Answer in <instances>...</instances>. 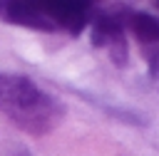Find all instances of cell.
Returning <instances> with one entry per match:
<instances>
[{
  "label": "cell",
  "instance_id": "6da1fadb",
  "mask_svg": "<svg viewBox=\"0 0 159 156\" xmlns=\"http://www.w3.org/2000/svg\"><path fill=\"white\" fill-rule=\"evenodd\" d=\"M0 111L32 136L52 131L65 116V106L52 94L40 89L32 79L10 72H0Z\"/></svg>",
  "mask_w": 159,
  "mask_h": 156
},
{
  "label": "cell",
  "instance_id": "7a4b0ae2",
  "mask_svg": "<svg viewBox=\"0 0 159 156\" xmlns=\"http://www.w3.org/2000/svg\"><path fill=\"white\" fill-rule=\"evenodd\" d=\"M92 45L104 47L114 64H127V40H124V10H92L89 17Z\"/></svg>",
  "mask_w": 159,
  "mask_h": 156
},
{
  "label": "cell",
  "instance_id": "3957f363",
  "mask_svg": "<svg viewBox=\"0 0 159 156\" xmlns=\"http://www.w3.org/2000/svg\"><path fill=\"white\" fill-rule=\"evenodd\" d=\"M52 27H62L70 35H80L92 17V7L84 2H52L45 7Z\"/></svg>",
  "mask_w": 159,
  "mask_h": 156
},
{
  "label": "cell",
  "instance_id": "277c9868",
  "mask_svg": "<svg viewBox=\"0 0 159 156\" xmlns=\"http://www.w3.org/2000/svg\"><path fill=\"white\" fill-rule=\"evenodd\" d=\"M0 17L12 25L32 27V30H55L45 7L25 5V2H0Z\"/></svg>",
  "mask_w": 159,
  "mask_h": 156
},
{
  "label": "cell",
  "instance_id": "5b68a950",
  "mask_svg": "<svg viewBox=\"0 0 159 156\" xmlns=\"http://www.w3.org/2000/svg\"><path fill=\"white\" fill-rule=\"evenodd\" d=\"M124 27L139 40V45L147 47H159V17L142 12V10H124Z\"/></svg>",
  "mask_w": 159,
  "mask_h": 156
},
{
  "label": "cell",
  "instance_id": "8992f818",
  "mask_svg": "<svg viewBox=\"0 0 159 156\" xmlns=\"http://www.w3.org/2000/svg\"><path fill=\"white\" fill-rule=\"evenodd\" d=\"M144 54H147L149 74H152V77H157V74H159V47H147V50H144Z\"/></svg>",
  "mask_w": 159,
  "mask_h": 156
}]
</instances>
